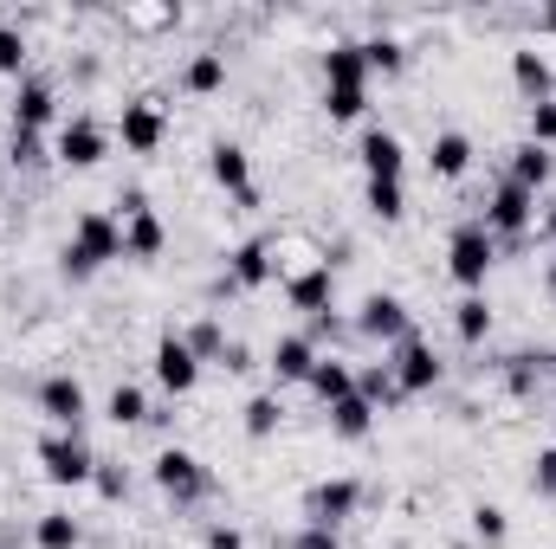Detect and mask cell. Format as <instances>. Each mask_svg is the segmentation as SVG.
I'll return each mask as SVG.
<instances>
[{
    "mask_svg": "<svg viewBox=\"0 0 556 549\" xmlns=\"http://www.w3.org/2000/svg\"><path fill=\"white\" fill-rule=\"evenodd\" d=\"M324 408H337L343 395H356V369L350 362H337V356H317V369H311V382H304Z\"/></svg>",
    "mask_w": 556,
    "mask_h": 549,
    "instance_id": "21",
    "label": "cell"
},
{
    "mask_svg": "<svg viewBox=\"0 0 556 549\" xmlns=\"http://www.w3.org/2000/svg\"><path fill=\"white\" fill-rule=\"evenodd\" d=\"M104 413H111L117 426H137V420H149V401H142L137 382H117V388H111V401H104Z\"/></svg>",
    "mask_w": 556,
    "mask_h": 549,
    "instance_id": "31",
    "label": "cell"
},
{
    "mask_svg": "<svg viewBox=\"0 0 556 549\" xmlns=\"http://www.w3.org/2000/svg\"><path fill=\"white\" fill-rule=\"evenodd\" d=\"M20 72H26V33L0 26V78H20Z\"/></svg>",
    "mask_w": 556,
    "mask_h": 549,
    "instance_id": "37",
    "label": "cell"
},
{
    "mask_svg": "<svg viewBox=\"0 0 556 549\" xmlns=\"http://www.w3.org/2000/svg\"><path fill=\"white\" fill-rule=\"evenodd\" d=\"M207 549H247V537L233 524H207Z\"/></svg>",
    "mask_w": 556,
    "mask_h": 549,
    "instance_id": "44",
    "label": "cell"
},
{
    "mask_svg": "<svg viewBox=\"0 0 556 549\" xmlns=\"http://www.w3.org/2000/svg\"><path fill=\"white\" fill-rule=\"evenodd\" d=\"M72 246H78L91 266H111V259H124V220H117V214H104V207H91V214H78Z\"/></svg>",
    "mask_w": 556,
    "mask_h": 549,
    "instance_id": "7",
    "label": "cell"
},
{
    "mask_svg": "<svg viewBox=\"0 0 556 549\" xmlns=\"http://www.w3.org/2000/svg\"><path fill=\"white\" fill-rule=\"evenodd\" d=\"M505 531H511V518L498 505H472V537L479 544H505Z\"/></svg>",
    "mask_w": 556,
    "mask_h": 549,
    "instance_id": "36",
    "label": "cell"
},
{
    "mask_svg": "<svg viewBox=\"0 0 556 549\" xmlns=\"http://www.w3.org/2000/svg\"><path fill=\"white\" fill-rule=\"evenodd\" d=\"M162 246H168V227L155 220V207H142V214L124 220V259H155Z\"/></svg>",
    "mask_w": 556,
    "mask_h": 549,
    "instance_id": "23",
    "label": "cell"
},
{
    "mask_svg": "<svg viewBox=\"0 0 556 549\" xmlns=\"http://www.w3.org/2000/svg\"><path fill=\"white\" fill-rule=\"evenodd\" d=\"M330 297H337L330 266H304V272L285 278V304H291L298 317H324V310H330Z\"/></svg>",
    "mask_w": 556,
    "mask_h": 549,
    "instance_id": "14",
    "label": "cell"
},
{
    "mask_svg": "<svg viewBox=\"0 0 556 549\" xmlns=\"http://www.w3.org/2000/svg\"><path fill=\"white\" fill-rule=\"evenodd\" d=\"M511 78H518V91H525V98H531V104H544V98H551V59H544V52H538V46H518V52H511Z\"/></svg>",
    "mask_w": 556,
    "mask_h": 549,
    "instance_id": "22",
    "label": "cell"
},
{
    "mask_svg": "<svg viewBox=\"0 0 556 549\" xmlns=\"http://www.w3.org/2000/svg\"><path fill=\"white\" fill-rule=\"evenodd\" d=\"M427 168H433L440 181H459V175L472 168V137H466V130H440L433 149H427Z\"/></svg>",
    "mask_w": 556,
    "mask_h": 549,
    "instance_id": "20",
    "label": "cell"
},
{
    "mask_svg": "<svg viewBox=\"0 0 556 549\" xmlns=\"http://www.w3.org/2000/svg\"><path fill=\"white\" fill-rule=\"evenodd\" d=\"M91 485H98L104 498H124V491H130V478H124L117 465H98V478H91Z\"/></svg>",
    "mask_w": 556,
    "mask_h": 549,
    "instance_id": "42",
    "label": "cell"
},
{
    "mask_svg": "<svg viewBox=\"0 0 556 549\" xmlns=\"http://www.w3.org/2000/svg\"><path fill=\"white\" fill-rule=\"evenodd\" d=\"M531 220H538V194L518 188V181H498V194L485 201V233L492 240H518V233H531Z\"/></svg>",
    "mask_w": 556,
    "mask_h": 549,
    "instance_id": "5",
    "label": "cell"
},
{
    "mask_svg": "<svg viewBox=\"0 0 556 549\" xmlns=\"http://www.w3.org/2000/svg\"><path fill=\"white\" fill-rule=\"evenodd\" d=\"M389 369H395L402 395H427V388H440V375H446V362H440L433 343H420V336H402V343L389 349Z\"/></svg>",
    "mask_w": 556,
    "mask_h": 549,
    "instance_id": "6",
    "label": "cell"
},
{
    "mask_svg": "<svg viewBox=\"0 0 556 549\" xmlns=\"http://www.w3.org/2000/svg\"><path fill=\"white\" fill-rule=\"evenodd\" d=\"M363 201H369V214H376V220H402V214H408L402 181H369V194H363Z\"/></svg>",
    "mask_w": 556,
    "mask_h": 549,
    "instance_id": "32",
    "label": "cell"
},
{
    "mask_svg": "<svg viewBox=\"0 0 556 549\" xmlns=\"http://www.w3.org/2000/svg\"><path fill=\"white\" fill-rule=\"evenodd\" d=\"M544 33H551V39H556V0H551V7H544Z\"/></svg>",
    "mask_w": 556,
    "mask_h": 549,
    "instance_id": "46",
    "label": "cell"
},
{
    "mask_svg": "<svg viewBox=\"0 0 556 549\" xmlns=\"http://www.w3.org/2000/svg\"><path fill=\"white\" fill-rule=\"evenodd\" d=\"M104 155H111L104 124H91V117H65V124H59V162H65V168H98Z\"/></svg>",
    "mask_w": 556,
    "mask_h": 549,
    "instance_id": "9",
    "label": "cell"
},
{
    "mask_svg": "<svg viewBox=\"0 0 556 549\" xmlns=\"http://www.w3.org/2000/svg\"><path fill=\"white\" fill-rule=\"evenodd\" d=\"M538 149H556V98H544V104H531V137Z\"/></svg>",
    "mask_w": 556,
    "mask_h": 549,
    "instance_id": "39",
    "label": "cell"
},
{
    "mask_svg": "<svg viewBox=\"0 0 556 549\" xmlns=\"http://www.w3.org/2000/svg\"><path fill=\"white\" fill-rule=\"evenodd\" d=\"M149 478H155V491H162L168 505H201V498L214 491L207 465H201L188 446H162V452H155V465H149Z\"/></svg>",
    "mask_w": 556,
    "mask_h": 549,
    "instance_id": "2",
    "label": "cell"
},
{
    "mask_svg": "<svg viewBox=\"0 0 556 549\" xmlns=\"http://www.w3.org/2000/svg\"><path fill=\"white\" fill-rule=\"evenodd\" d=\"M551 149H538V142H518V149H511V175H505V181H518V188H531V194H538V188H544V181H551Z\"/></svg>",
    "mask_w": 556,
    "mask_h": 549,
    "instance_id": "28",
    "label": "cell"
},
{
    "mask_svg": "<svg viewBox=\"0 0 556 549\" xmlns=\"http://www.w3.org/2000/svg\"><path fill=\"white\" fill-rule=\"evenodd\" d=\"M356 162H363V175L369 181H402V168H408V149L395 130H363L356 142Z\"/></svg>",
    "mask_w": 556,
    "mask_h": 549,
    "instance_id": "13",
    "label": "cell"
},
{
    "mask_svg": "<svg viewBox=\"0 0 556 549\" xmlns=\"http://www.w3.org/2000/svg\"><path fill=\"white\" fill-rule=\"evenodd\" d=\"M544 375H551V382H556V356H544Z\"/></svg>",
    "mask_w": 556,
    "mask_h": 549,
    "instance_id": "48",
    "label": "cell"
},
{
    "mask_svg": "<svg viewBox=\"0 0 556 549\" xmlns=\"http://www.w3.org/2000/svg\"><path fill=\"white\" fill-rule=\"evenodd\" d=\"M266 369H273L278 388H291V382H311V369H317V343H311V336H278L273 356H266Z\"/></svg>",
    "mask_w": 556,
    "mask_h": 549,
    "instance_id": "17",
    "label": "cell"
},
{
    "mask_svg": "<svg viewBox=\"0 0 556 549\" xmlns=\"http://www.w3.org/2000/svg\"><path fill=\"white\" fill-rule=\"evenodd\" d=\"M531 491H538V498H556V446L538 452V465H531Z\"/></svg>",
    "mask_w": 556,
    "mask_h": 549,
    "instance_id": "41",
    "label": "cell"
},
{
    "mask_svg": "<svg viewBox=\"0 0 556 549\" xmlns=\"http://www.w3.org/2000/svg\"><path fill=\"white\" fill-rule=\"evenodd\" d=\"M39 413H46L59 433H78V426H85V413H91L85 382H78V375H46V382H39Z\"/></svg>",
    "mask_w": 556,
    "mask_h": 549,
    "instance_id": "8",
    "label": "cell"
},
{
    "mask_svg": "<svg viewBox=\"0 0 556 549\" xmlns=\"http://www.w3.org/2000/svg\"><path fill=\"white\" fill-rule=\"evenodd\" d=\"M155 382H162L168 395H194V382H201V356H194L181 336H162V343H155Z\"/></svg>",
    "mask_w": 556,
    "mask_h": 549,
    "instance_id": "11",
    "label": "cell"
},
{
    "mask_svg": "<svg viewBox=\"0 0 556 549\" xmlns=\"http://www.w3.org/2000/svg\"><path fill=\"white\" fill-rule=\"evenodd\" d=\"M39 465L52 485H91L98 478V452L85 446V433H46L39 439Z\"/></svg>",
    "mask_w": 556,
    "mask_h": 549,
    "instance_id": "3",
    "label": "cell"
},
{
    "mask_svg": "<svg viewBox=\"0 0 556 549\" xmlns=\"http://www.w3.org/2000/svg\"><path fill=\"white\" fill-rule=\"evenodd\" d=\"M181 343H188V349H194V356H201V362H207V356H220V349H227V336H220V323H194V330H188V336H181Z\"/></svg>",
    "mask_w": 556,
    "mask_h": 549,
    "instance_id": "40",
    "label": "cell"
},
{
    "mask_svg": "<svg viewBox=\"0 0 556 549\" xmlns=\"http://www.w3.org/2000/svg\"><path fill=\"white\" fill-rule=\"evenodd\" d=\"M356 505H363V485H356V478H324V485L304 498V518L337 531L343 518H356Z\"/></svg>",
    "mask_w": 556,
    "mask_h": 549,
    "instance_id": "12",
    "label": "cell"
},
{
    "mask_svg": "<svg viewBox=\"0 0 556 549\" xmlns=\"http://www.w3.org/2000/svg\"><path fill=\"white\" fill-rule=\"evenodd\" d=\"M363 85H369L363 46H356V39H337V46L324 52V91H363Z\"/></svg>",
    "mask_w": 556,
    "mask_h": 549,
    "instance_id": "15",
    "label": "cell"
},
{
    "mask_svg": "<svg viewBox=\"0 0 556 549\" xmlns=\"http://www.w3.org/2000/svg\"><path fill=\"white\" fill-rule=\"evenodd\" d=\"M85 544V524L72 511H39L33 518V549H78Z\"/></svg>",
    "mask_w": 556,
    "mask_h": 549,
    "instance_id": "24",
    "label": "cell"
},
{
    "mask_svg": "<svg viewBox=\"0 0 556 549\" xmlns=\"http://www.w3.org/2000/svg\"><path fill=\"white\" fill-rule=\"evenodd\" d=\"M324 111H330V124H356L369 111V91H324Z\"/></svg>",
    "mask_w": 556,
    "mask_h": 549,
    "instance_id": "35",
    "label": "cell"
},
{
    "mask_svg": "<svg viewBox=\"0 0 556 549\" xmlns=\"http://www.w3.org/2000/svg\"><path fill=\"white\" fill-rule=\"evenodd\" d=\"M39 162H46L39 130H13V142H7V168H39Z\"/></svg>",
    "mask_w": 556,
    "mask_h": 549,
    "instance_id": "34",
    "label": "cell"
},
{
    "mask_svg": "<svg viewBox=\"0 0 556 549\" xmlns=\"http://www.w3.org/2000/svg\"><path fill=\"white\" fill-rule=\"evenodd\" d=\"M356 395H363V401H369V408H376V413H382V408H402V401H408L389 362H369V369L356 375Z\"/></svg>",
    "mask_w": 556,
    "mask_h": 549,
    "instance_id": "27",
    "label": "cell"
},
{
    "mask_svg": "<svg viewBox=\"0 0 556 549\" xmlns=\"http://www.w3.org/2000/svg\"><path fill=\"white\" fill-rule=\"evenodd\" d=\"M544 233H551V240H556V201H551V214H544Z\"/></svg>",
    "mask_w": 556,
    "mask_h": 549,
    "instance_id": "47",
    "label": "cell"
},
{
    "mask_svg": "<svg viewBox=\"0 0 556 549\" xmlns=\"http://www.w3.org/2000/svg\"><path fill=\"white\" fill-rule=\"evenodd\" d=\"M278 420H285L278 395H253V401H247V433H253V439H273Z\"/></svg>",
    "mask_w": 556,
    "mask_h": 549,
    "instance_id": "33",
    "label": "cell"
},
{
    "mask_svg": "<svg viewBox=\"0 0 556 549\" xmlns=\"http://www.w3.org/2000/svg\"><path fill=\"white\" fill-rule=\"evenodd\" d=\"M227 85V52H194L188 65H181V91H194V98H207V91H220Z\"/></svg>",
    "mask_w": 556,
    "mask_h": 549,
    "instance_id": "25",
    "label": "cell"
},
{
    "mask_svg": "<svg viewBox=\"0 0 556 549\" xmlns=\"http://www.w3.org/2000/svg\"><path fill=\"white\" fill-rule=\"evenodd\" d=\"M273 246L266 240H247V246H233V259H227V284L233 291H260V284H273Z\"/></svg>",
    "mask_w": 556,
    "mask_h": 549,
    "instance_id": "19",
    "label": "cell"
},
{
    "mask_svg": "<svg viewBox=\"0 0 556 549\" xmlns=\"http://www.w3.org/2000/svg\"><path fill=\"white\" fill-rule=\"evenodd\" d=\"M330 433H337V439H369V433H376V408H369L363 395H343V401L330 408Z\"/></svg>",
    "mask_w": 556,
    "mask_h": 549,
    "instance_id": "29",
    "label": "cell"
},
{
    "mask_svg": "<svg viewBox=\"0 0 556 549\" xmlns=\"http://www.w3.org/2000/svg\"><path fill=\"white\" fill-rule=\"evenodd\" d=\"M356 336H369V343H402V336H415V317H408V304L395 297V291H369L363 297V310H356Z\"/></svg>",
    "mask_w": 556,
    "mask_h": 549,
    "instance_id": "4",
    "label": "cell"
},
{
    "mask_svg": "<svg viewBox=\"0 0 556 549\" xmlns=\"http://www.w3.org/2000/svg\"><path fill=\"white\" fill-rule=\"evenodd\" d=\"M117 137L130 155H155L162 137H168V117H162V104L155 98H137V104H124V124H117Z\"/></svg>",
    "mask_w": 556,
    "mask_h": 549,
    "instance_id": "10",
    "label": "cell"
},
{
    "mask_svg": "<svg viewBox=\"0 0 556 549\" xmlns=\"http://www.w3.org/2000/svg\"><path fill=\"white\" fill-rule=\"evenodd\" d=\"M298 549H337V531L330 524H304L298 531Z\"/></svg>",
    "mask_w": 556,
    "mask_h": 549,
    "instance_id": "43",
    "label": "cell"
},
{
    "mask_svg": "<svg viewBox=\"0 0 556 549\" xmlns=\"http://www.w3.org/2000/svg\"><path fill=\"white\" fill-rule=\"evenodd\" d=\"M207 175H214V188H227V194H253V155L240 149V142H214L207 149Z\"/></svg>",
    "mask_w": 556,
    "mask_h": 549,
    "instance_id": "16",
    "label": "cell"
},
{
    "mask_svg": "<svg viewBox=\"0 0 556 549\" xmlns=\"http://www.w3.org/2000/svg\"><path fill=\"white\" fill-rule=\"evenodd\" d=\"M498 266V240L485 233V220H466L453 240H446V272L459 291H485V278Z\"/></svg>",
    "mask_w": 556,
    "mask_h": 549,
    "instance_id": "1",
    "label": "cell"
},
{
    "mask_svg": "<svg viewBox=\"0 0 556 549\" xmlns=\"http://www.w3.org/2000/svg\"><path fill=\"white\" fill-rule=\"evenodd\" d=\"M0 181H7V149H0Z\"/></svg>",
    "mask_w": 556,
    "mask_h": 549,
    "instance_id": "49",
    "label": "cell"
},
{
    "mask_svg": "<svg viewBox=\"0 0 556 549\" xmlns=\"http://www.w3.org/2000/svg\"><path fill=\"white\" fill-rule=\"evenodd\" d=\"M551 297H556V259H551Z\"/></svg>",
    "mask_w": 556,
    "mask_h": 549,
    "instance_id": "50",
    "label": "cell"
},
{
    "mask_svg": "<svg viewBox=\"0 0 556 549\" xmlns=\"http://www.w3.org/2000/svg\"><path fill=\"white\" fill-rule=\"evenodd\" d=\"M52 111H59V91L46 78H20V91H13V130H46Z\"/></svg>",
    "mask_w": 556,
    "mask_h": 549,
    "instance_id": "18",
    "label": "cell"
},
{
    "mask_svg": "<svg viewBox=\"0 0 556 549\" xmlns=\"http://www.w3.org/2000/svg\"><path fill=\"white\" fill-rule=\"evenodd\" d=\"M220 362H227L233 375H247V369H253V356H247V343H227V349H220Z\"/></svg>",
    "mask_w": 556,
    "mask_h": 549,
    "instance_id": "45",
    "label": "cell"
},
{
    "mask_svg": "<svg viewBox=\"0 0 556 549\" xmlns=\"http://www.w3.org/2000/svg\"><path fill=\"white\" fill-rule=\"evenodd\" d=\"M453 336H459V343H485V336H492V304H485V291H466V297L453 304Z\"/></svg>",
    "mask_w": 556,
    "mask_h": 549,
    "instance_id": "26",
    "label": "cell"
},
{
    "mask_svg": "<svg viewBox=\"0 0 556 549\" xmlns=\"http://www.w3.org/2000/svg\"><path fill=\"white\" fill-rule=\"evenodd\" d=\"M538 375H544V356H511L505 388H511V395H531V388H538Z\"/></svg>",
    "mask_w": 556,
    "mask_h": 549,
    "instance_id": "38",
    "label": "cell"
},
{
    "mask_svg": "<svg viewBox=\"0 0 556 549\" xmlns=\"http://www.w3.org/2000/svg\"><path fill=\"white\" fill-rule=\"evenodd\" d=\"M363 59H369V72L395 78V72L408 65V46H402V39H389V33H376V39H363Z\"/></svg>",
    "mask_w": 556,
    "mask_h": 549,
    "instance_id": "30",
    "label": "cell"
}]
</instances>
